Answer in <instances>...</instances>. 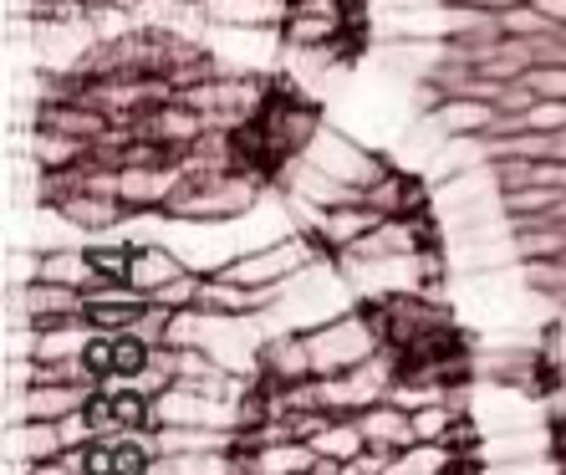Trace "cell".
Instances as JSON below:
<instances>
[{
	"label": "cell",
	"mask_w": 566,
	"mask_h": 475,
	"mask_svg": "<svg viewBox=\"0 0 566 475\" xmlns=\"http://www.w3.org/2000/svg\"><path fill=\"white\" fill-rule=\"evenodd\" d=\"M343 107L434 189L464 302L566 358V0H373Z\"/></svg>",
	"instance_id": "6da1fadb"
},
{
	"label": "cell",
	"mask_w": 566,
	"mask_h": 475,
	"mask_svg": "<svg viewBox=\"0 0 566 475\" xmlns=\"http://www.w3.org/2000/svg\"><path fill=\"white\" fill-rule=\"evenodd\" d=\"M133 27L185 31L343 97L373 56V0H27L31 56Z\"/></svg>",
	"instance_id": "7a4b0ae2"
}]
</instances>
